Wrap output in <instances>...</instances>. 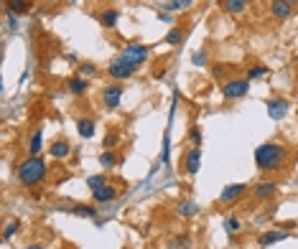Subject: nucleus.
I'll list each match as a JSON object with an SVG mask.
<instances>
[{
    "label": "nucleus",
    "mask_w": 298,
    "mask_h": 249,
    "mask_svg": "<svg viewBox=\"0 0 298 249\" xmlns=\"http://www.w3.org/2000/svg\"><path fill=\"white\" fill-rule=\"evenodd\" d=\"M286 163H288L286 145H281L275 140H268V142L257 145V150H255V165H257L260 173H278V171L286 168Z\"/></svg>",
    "instance_id": "1"
},
{
    "label": "nucleus",
    "mask_w": 298,
    "mask_h": 249,
    "mask_svg": "<svg viewBox=\"0 0 298 249\" xmlns=\"http://www.w3.org/2000/svg\"><path fill=\"white\" fill-rule=\"evenodd\" d=\"M46 173H49V165H46V160L41 155H28V158H23L15 165V178H18L21 186H26V188H33V186H38V183H44Z\"/></svg>",
    "instance_id": "2"
},
{
    "label": "nucleus",
    "mask_w": 298,
    "mask_h": 249,
    "mask_svg": "<svg viewBox=\"0 0 298 249\" xmlns=\"http://www.w3.org/2000/svg\"><path fill=\"white\" fill-rule=\"evenodd\" d=\"M250 92V79L247 76H232L222 81V97L224 99H242Z\"/></svg>",
    "instance_id": "3"
},
{
    "label": "nucleus",
    "mask_w": 298,
    "mask_h": 249,
    "mask_svg": "<svg viewBox=\"0 0 298 249\" xmlns=\"http://www.w3.org/2000/svg\"><path fill=\"white\" fill-rule=\"evenodd\" d=\"M135 71H138V66H133L125 56H117V59H112L107 64V76L115 79V81H125V79L135 76Z\"/></svg>",
    "instance_id": "4"
},
{
    "label": "nucleus",
    "mask_w": 298,
    "mask_h": 249,
    "mask_svg": "<svg viewBox=\"0 0 298 249\" xmlns=\"http://www.w3.org/2000/svg\"><path fill=\"white\" fill-rule=\"evenodd\" d=\"M123 92H125L123 81L107 84V87L102 89V105H105L107 110H117V107H120V99H123Z\"/></svg>",
    "instance_id": "5"
},
{
    "label": "nucleus",
    "mask_w": 298,
    "mask_h": 249,
    "mask_svg": "<svg viewBox=\"0 0 298 249\" xmlns=\"http://www.w3.org/2000/svg\"><path fill=\"white\" fill-rule=\"evenodd\" d=\"M148 54H150L148 46H143V44H130V46H125V49H123V54H120V56H125L133 66H138V69H141V64H146Z\"/></svg>",
    "instance_id": "6"
},
{
    "label": "nucleus",
    "mask_w": 298,
    "mask_h": 249,
    "mask_svg": "<svg viewBox=\"0 0 298 249\" xmlns=\"http://www.w3.org/2000/svg\"><path fill=\"white\" fill-rule=\"evenodd\" d=\"M245 193H247V186L245 183H229L220 193V206H234L237 201H242Z\"/></svg>",
    "instance_id": "7"
},
{
    "label": "nucleus",
    "mask_w": 298,
    "mask_h": 249,
    "mask_svg": "<svg viewBox=\"0 0 298 249\" xmlns=\"http://www.w3.org/2000/svg\"><path fill=\"white\" fill-rule=\"evenodd\" d=\"M288 107H291V102L286 97H270L268 99V115L273 120H283L288 115Z\"/></svg>",
    "instance_id": "8"
},
{
    "label": "nucleus",
    "mask_w": 298,
    "mask_h": 249,
    "mask_svg": "<svg viewBox=\"0 0 298 249\" xmlns=\"http://www.w3.org/2000/svg\"><path fill=\"white\" fill-rule=\"evenodd\" d=\"M202 168V148H191L186 153V160H184V173L186 176H196Z\"/></svg>",
    "instance_id": "9"
},
{
    "label": "nucleus",
    "mask_w": 298,
    "mask_h": 249,
    "mask_svg": "<svg viewBox=\"0 0 298 249\" xmlns=\"http://www.w3.org/2000/svg\"><path fill=\"white\" fill-rule=\"evenodd\" d=\"M270 15L275 20H288L293 15V5L291 0H270Z\"/></svg>",
    "instance_id": "10"
},
{
    "label": "nucleus",
    "mask_w": 298,
    "mask_h": 249,
    "mask_svg": "<svg viewBox=\"0 0 298 249\" xmlns=\"http://www.w3.org/2000/svg\"><path fill=\"white\" fill-rule=\"evenodd\" d=\"M92 198H94V203H100V206H102V203H110V201L117 198V188L112 186V183H105V186L92 191Z\"/></svg>",
    "instance_id": "11"
},
{
    "label": "nucleus",
    "mask_w": 298,
    "mask_h": 249,
    "mask_svg": "<svg viewBox=\"0 0 298 249\" xmlns=\"http://www.w3.org/2000/svg\"><path fill=\"white\" fill-rule=\"evenodd\" d=\"M49 153H51V158H54V160H67V158L72 155V145H69L64 137H62V140L56 137V140L49 145Z\"/></svg>",
    "instance_id": "12"
},
{
    "label": "nucleus",
    "mask_w": 298,
    "mask_h": 249,
    "mask_svg": "<svg viewBox=\"0 0 298 249\" xmlns=\"http://www.w3.org/2000/svg\"><path fill=\"white\" fill-rule=\"evenodd\" d=\"M275 193H278V183H273V181H263V183H257L252 188V196L257 201H270Z\"/></svg>",
    "instance_id": "13"
},
{
    "label": "nucleus",
    "mask_w": 298,
    "mask_h": 249,
    "mask_svg": "<svg viewBox=\"0 0 298 249\" xmlns=\"http://www.w3.org/2000/svg\"><path fill=\"white\" fill-rule=\"evenodd\" d=\"M87 89H89V81L84 79V76H69L67 79V92L69 94H74V97H82V94H87Z\"/></svg>",
    "instance_id": "14"
},
{
    "label": "nucleus",
    "mask_w": 298,
    "mask_h": 249,
    "mask_svg": "<svg viewBox=\"0 0 298 249\" xmlns=\"http://www.w3.org/2000/svg\"><path fill=\"white\" fill-rule=\"evenodd\" d=\"M288 237H291L288 229H281V232H265V234L257 237V244H260V247H270V244L283 242V239H288Z\"/></svg>",
    "instance_id": "15"
},
{
    "label": "nucleus",
    "mask_w": 298,
    "mask_h": 249,
    "mask_svg": "<svg viewBox=\"0 0 298 249\" xmlns=\"http://www.w3.org/2000/svg\"><path fill=\"white\" fill-rule=\"evenodd\" d=\"M176 214L184 216V219H191V216L199 214V206L194 201H189V198H181V201H176Z\"/></svg>",
    "instance_id": "16"
},
{
    "label": "nucleus",
    "mask_w": 298,
    "mask_h": 249,
    "mask_svg": "<svg viewBox=\"0 0 298 249\" xmlns=\"http://www.w3.org/2000/svg\"><path fill=\"white\" fill-rule=\"evenodd\" d=\"M31 8H33L31 0H8L5 3V10L13 15H26V13H31Z\"/></svg>",
    "instance_id": "17"
},
{
    "label": "nucleus",
    "mask_w": 298,
    "mask_h": 249,
    "mask_svg": "<svg viewBox=\"0 0 298 249\" xmlns=\"http://www.w3.org/2000/svg\"><path fill=\"white\" fill-rule=\"evenodd\" d=\"M220 5H222L224 13H229V15H240V13L247 10V0H220Z\"/></svg>",
    "instance_id": "18"
},
{
    "label": "nucleus",
    "mask_w": 298,
    "mask_h": 249,
    "mask_svg": "<svg viewBox=\"0 0 298 249\" xmlns=\"http://www.w3.org/2000/svg\"><path fill=\"white\" fill-rule=\"evenodd\" d=\"M76 132H79V137H84V140L94 137V120H92V117H79V120H76Z\"/></svg>",
    "instance_id": "19"
},
{
    "label": "nucleus",
    "mask_w": 298,
    "mask_h": 249,
    "mask_svg": "<svg viewBox=\"0 0 298 249\" xmlns=\"http://www.w3.org/2000/svg\"><path fill=\"white\" fill-rule=\"evenodd\" d=\"M41 150H44V130L38 127L28 140V155H41Z\"/></svg>",
    "instance_id": "20"
},
{
    "label": "nucleus",
    "mask_w": 298,
    "mask_h": 249,
    "mask_svg": "<svg viewBox=\"0 0 298 249\" xmlns=\"http://www.w3.org/2000/svg\"><path fill=\"white\" fill-rule=\"evenodd\" d=\"M117 20H120V10H115V8H107V10L100 13V23H102L105 28H115Z\"/></svg>",
    "instance_id": "21"
},
{
    "label": "nucleus",
    "mask_w": 298,
    "mask_h": 249,
    "mask_svg": "<svg viewBox=\"0 0 298 249\" xmlns=\"http://www.w3.org/2000/svg\"><path fill=\"white\" fill-rule=\"evenodd\" d=\"M184 38H186V31H184L181 26H176V28H171V31L166 33L163 44H168V46H178V44H181Z\"/></svg>",
    "instance_id": "22"
},
{
    "label": "nucleus",
    "mask_w": 298,
    "mask_h": 249,
    "mask_svg": "<svg viewBox=\"0 0 298 249\" xmlns=\"http://www.w3.org/2000/svg\"><path fill=\"white\" fill-rule=\"evenodd\" d=\"M74 216H82V219H94L97 216V206H89V203H82V206H74L72 209Z\"/></svg>",
    "instance_id": "23"
},
{
    "label": "nucleus",
    "mask_w": 298,
    "mask_h": 249,
    "mask_svg": "<svg viewBox=\"0 0 298 249\" xmlns=\"http://www.w3.org/2000/svg\"><path fill=\"white\" fill-rule=\"evenodd\" d=\"M120 163V158H117V153H112V150H105L102 155H100V165L102 168H115Z\"/></svg>",
    "instance_id": "24"
},
{
    "label": "nucleus",
    "mask_w": 298,
    "mask_h": 249,
    "mask_svg": "<svg viewBox=\"0 0 298 249\" xmlns=\"http://www.w3.org/2000/svg\"><path fill=\"white\" fill-rule=\"evenodd\" d=\"M168 249H191V237H189V234L173 237V242L168 244Z\"/></svg>",
    "instance_id": "25"
},
{
    "label": "nucleus",
    "mask_w": 298,
    "mask_h": 249,
    "mask_svg": "<svg viewBox=\"0 0 298 249\" xmlns=\"http://www.w3.org/2000/svg\"><path fill=\"white\" fill-rule=\"evenodd\" d=\"M194 5V0H168L166 3V8L171 10V13H178V10H189Z\"/></svg>",
    "instance_id": "26"
},
{
    "label": "nucleus",
    "mask_w": 298,
    "mask_h": 249,
    "mask_svg": "<svg viewBox=\"0 0 298 249\" xmlns=\"http://www.w3.org/2000/svg\"><path fill=\"white\" fill-rule=\"evenodd\" d=\"M224 229H227V234H237V232H242V219H240V216H229V219L224 221Z\"/></svg>",
    "instance_id": "27"
},
{
    "label": "nucleus",
    "mask_w": 298,
    "mask_h": 249,
    "mask_svg": "<svg viewBox=\"0 0 298 249\" xmlns=\"http://www.w3.org/2000/svg\"><path fill=\"white\" fill-rule=\"evenodd\" d=\"M18 229H21V221H18V219H10V221L5 224V229H3V239L8 242V239H10V237H13Z\"/></svg>",
    "instance_id": "28"
},
{
    "label": "nucleus",
    "mask_w": 298,
    "mask_h": 249,
    "mask_svg": "<svg viewBox=\"0 0 298 249\" xmlns=\"http://www.w3.org/2000/svg\"><path fill=\"white\" fill-rule=\"evenodd\" d=\"M105 183H110V181H107V176H89V178H87V186L92 188V191H94V188H100V186H105Z\"/></svg>",
    "instance_id": "29"
},
{
    "label": "nucleus",
    "mask_w": 298,
    "mask_h": 249,
    "mask_svg": "<svg viewBox=\"0 0 298 249\" xmlns=\"http://www.w3.org/2000/svg\"><path fill=\"white\" fill-rule=\"evenodd\" d=\"M117 142H120V135H117V132H110V135H105V140H102L105 150H112Z\"/></svg>",
    "instance_id": "30"
},
{
    "label": "nucleus",
    "mask_w": 298,
    "mask_h": 249,
    "mask_svg": "<svg viewBox=\"0 0 298 249\" xmlns=\"http://www.w3.org/2000/svg\"><path fill=\"white\" fill-rule=\"evenodd\" d=\"M94 74H97V66L94 64H79V76L87 79V76H94Z\"/></svg>",
    "instance_id": "31"
},
{
    "label": "nucleus",
    "mask_w": 298,
    "mask_h": 249,
    "mask_svg": "<svg viewBox=\"0 0 298 249\" xmlns=\"http://www.w3.org/2000/svg\"><path fill=\"white\" fill-rule=\"evenodd\" d=\"M189 140L194 142V148H202V130H199L196 125H194V127L189 130Z\"/></svg>",
    "instance_id": "32"
},
{
    "label": "nucleus",
    "mask_w": 298,
    "mask_h": 249,
    "mask_svg": "<svg viewBox=\"0 0 298 249\" xmlns=\"http://www.w3.org/2000/svg\"><path fill=\"white\" fill-rule=\"evenodd\" d=\"M268 74V66H252L250 71H247V79L252 81V79H257V76H265Z\"/></svg>",
    "instance_id": "33"
},
{
    "label": "nucleus",
    "mask_w": 298,
    "mask_h": 249,
    "mask_svg": "<svg viewBox=\"0 0 298 249\" xmlns=\"http://www.w3.org/2000/svg\"><path fill=\"white\" fill-rule=\"evenodd\" d=\"M191 61L196 64V66H207V61H209V54H207V51H196V54L191 56Z\"/></svg>",
    "instance_id": "34"
},
{
    "label": "nucleus",
    "mask_w": 298,
    "mask_h": 249,
    "mask_svg": "<svg viewBox=\"0 0 298 249\" xmlns=\"http://www.w3.org/2000/svg\"><path fill=\"white\" fill-rule=\"evenodd\" d=\"M31 196H33V198H41V196H44V188H31Z\"/></svg>",
    "instance_id": "35"
},
{
    "label": "nucleus",
    "mask_w": 298,
    "mask_h": 249,
    "mask_svg": "<svg viewBox=\"0 0 298 249\" xmlns=\"http://www.w3.org/2000/svg\"><path fill=\"white\" fill-rule=\"evenodd\" d=\"M28 249H44L41 244H28Z\"/></svg>",
    "instance_id": "36"
},
{
    "label": "nucleus",
    "mask_w": 298,
    "mask_h": 249,
    "mask_svg": "<svg viewBox=\"0 0 298 249\" xmlns=\"http://www.w3.org/2000/svg\"><path fill=\"white\" fill-rule=\"evenodd\" d=\"M291 5H293V8H296V5H298V0H291Z\"/></svg>",
    "instance_id": "37"
}]
</instances>
